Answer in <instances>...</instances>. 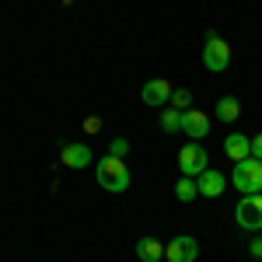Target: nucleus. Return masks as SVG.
<instances>
[{
  "label": "nucleus",
  "instance_id": "ddd939ff",
  "mask_svg": "<svg viewBox=\"0 0 262 262\" xmlns=\"http://www.w3.org/2000/svg\"><path fill=\"white\" fill-rule=\"evenodd\" d=\"M238 116H242V101L231 98V95H224V98L217 101V119L221 122H234Z\"/></svg>",
  "mask_w": 262,
  "mask_h": 262
},
{
  "label": "nucleus",
  "instance_id": "f3484780",
  "mask_svg": "<svg viewBox=\"0 0 262 262\" xmlns=\"http://www.w3.org/2000/svg\"><path fill=\"white\" fill-rule=\"evenodd\" d=\"M108 154H112V158H126V154H129V140L116 137V140L108 143Z\"/></svg>",
  "mask_w": 262,
  "mask_h": 262
},
{
  "label": "nucleus",
  "instance_id": "2eb2a0df",
  "mask_svg": "<svg viewBox=\"0 0 262 262\" xmlns=\"http://www.w3.org/2000/svg\"><path fill=\"white\" fill-rule=\"evenodd\" d=\"M175 196H179V203H192L196 196H200V185H196V179H185V175H182L179 185H175Z\"/></svg>",
  "mask_w": 262,
  "mask_h": 262
},
{
  "label": "nucleus",
  "instance_id": "dca6fc26",
  "mask_svg": "<svg viewBox=\"0 0 262 262\" xmlns=\"http://www.w3.org/2000/svg\"><path fill=\"white\" fill-rule=\"evenodd\" d=\"M171 108H179V112H185L189 105H192V91L189 88H179V91H171V101H168Z\"/></svg>",
  "mask_w": 262,
  "mask_h": 262
},
{
  "label": "nucleus",
  "instance_id": "9d476101",
  "mask_svg": "<svg viewBox=\"0 0 262 262\" xmlns=\"http://www.w3.org/2000/svg\"><path fill=\"white\" fill-rule=\"evenodd\" d=\"M196 185H200V196H206V200H217V196L224 192V185H227V179H224L221 171L206 168L200 179H196Z\"/></svg>",
  "mask_w": 262,
  "mask_h": 262
},
{
  "label": "nucleus",
  "instance_id": "423d86ee",
  "mask_svg": "<svg viewBox=\"0 0 262 262\" xmlns=\"http://www.w3.org/2000/svg\"><path fill=\"white\" fill-rule=\"evenodd\" d=\"M200 259V245L192 234H179L164 245V262H196Z\"/></svg>",
  "mask_w": 262,
  "mask_h": 262
},
{
  "label": "nucleus",
  "instance_id": "39448f33",
  "mask_svg": "<svg viewBox=\"0 0 262 262\" xmlns=\"http://www.w3.org/2000/svg\"><path fill=\"white\" fill-rule=\"evenodd\" d=\"M234 221L245 231H262V192H252V196H242L238 210H234Z\"/></svg>",
  "mask_w": 262,
  "mask_h": 262
},
{
  "label": "nucleus",
  "instance_id": "7ed1b4c3",
  "mask_svg": "<svg viewBox=\"0 0 262 262\" xmlns=\"http://www.w3.org/2000/svg\"><path fill=\"white\" fill-rule=\"evenodd\" d=\"M227 63H231V46H227L217 32H206V42H203V67L213 70V74H221V70H227Z\"/></svg>",
  "mask_w": 262,
  "mask_h": 262
},
{
  "label": "nucleus",
  "instance_id": "6ab92c4d",
  "mask_svg": "<svg viewBox=\"0 0 262 262\" xmlns=\"http://www.w3.org/2000/svg\"><path fill=\"white\" fill-rule=\"evenodd\" d=\"M252 158H255V161H262V133L252 140Z\"/></svg>",
  "mask_w": 262,
  "mask_h": 262
},
{
  "label": "nucleus",
  "instance_id": "f8f14e48",
  "mask_svg": "<svg viewBox=\"0 0 262 262\" xmlns=\"http://www.w3.org/2000/svg\"><path fill=\"white\" fill-rule=\"evenodd\" d=\"M137 259L140 262H161L164 245L158 242V238H140V242H137Z\"/></svg>",
  "mask_w": 262,
  "mask_h": 262
},
{
  "label": "nucleus",
  "instance_id": "f03ea898",
  "mask_svg": "<svg viewBox=\"0 0 262 262\" xmlns=\"http://www.w3.org/2000/svg\"><path fill=\"white\" fill-rule=\"evenodd\" d=\"M234 189H238L242 196L262 192V161H255V158H245V161L234 164Z\"/></svg>",
  "mask_w": 262,
  "mask_h": 262
},
{
  "label": "nucleus",
  "instance_id": "f257e3e1",
  "mask_svg": "<svg viewBox=\"0 0 262 262\" xmlns=\"http://www.w3.org/2000/svg\"><path fill=\"white\" fill-rule=\"evenodd\" d=\"M95 179L105 192H126L129 189V168L122 158H112V154H105L98 164H95Z\"/></svg>",
  "mask_w": 262,
  "mask_h": 262
},
{
  "label": "nucleus",
  "instance_id": "9b49d317",
  "mask_svg": "<svg viewBox=\"0 0 262 262\" xmlns=\"http://www.w3.org/2000/svg\"><path fill=\"white\" fill-rule=\"evenodd\" d=\"M224 154H227L231 161H245V158H252V140L242 137V133H227V140H224Z\"/></svg>",
  "mask_w": 262,
  "mask_h": 262
},
{
  "label": "nucleus",
  "instance_id": "4468645a",
  "mask_svg": "<svg viewBox=\"0 0 262 262\" xmlns=\"http://www.w3.org/2000/svg\"><path fill=\"white\" fill-rule=\"evenodd\" d=\"M161 129L164 133H182V112L179 108H171V105L161 108Z\"/></svg>",
  "mask_w": 262,
  "mask_h": 262
},
{
  "label": "nucleus",
  "instance_id": "20e7f679",
  "mask_svg": "<svg viewBox=\"0 0 262 262\" xmlns=\"http://www.w3.org/2000/svg\"><path fill=\"white\" fill-rule=\"evenodd\" d=\"M206 161H210V154H206V147H203L200 140L185 143L179 150V168L185 179H200L203 171H206Z\"/></svg>",
  "mask_w": 262,
  "mask_h": 262
},
{
  "label": "nucleus",
  "instance_id": "0eeeda50",
  "mask_svg": "<svg viewBox=\"0 0 262 262\" xmlns=\"http://www.w3.org/2000/svg\"><path fill=\"white\" fill-rule=\"evenodd\" d=\"M171 91H175V88L164 81V77H154V81L143 84L140 98H143V105H150V108H164V105L171 101Z\"/></svg>",
  "mask_w": 262,
  "mask_h": 262
},
{
  "label": "nucleus",
  "instance_id": "6e6552de",
  "mask_svg": "<svg viewBox=\"0 0 262 262\" xmlns=\"http://www.w3.org/2000/svg\"><path fill=\"white\" fill-rule=\"evenodd\" d=\"M182 133H185L189 140H203V137L210 133V119L203 116L200 108H185V112H182Z\"/></svg>",
  "mask_w": 262,
  "mask_h": 262
},
{
  "label": "nucleus",
  "instance_id": "aec40b11",
  "mask_svg": "<svg viewBox=\"0 0 262 262\" xmlns=\"http://www.w3.org/2000/svg\"><path fill=\"white\" fill-rule=\"evenodd\" d=\"M84 129H88V133H98V129H101V119H84Z\"/></svg>",
  "mask_w": 262,
  "mask_h": 262
},
{
  "label": "nucleus",
  "instance_id": "1a4fd4ad",
  "mask_svg": "<svg viewBox=\"0 0 262 262\" xmlns=\"http://www.w3.org/2000/svg\"><path fill=\"white\" fill-rule=\"evenodd\" d=\"M60 161L67 164V168H74V171H81V168H88V164L95 161V154H91L88 143H67L63 154H60Z\"/></svg>",
  "mask_w": 262,
  "mask_h": 262
},
{
  "label": "nucleus",
  "instance_id": "a211bd4d",
  "mask_svg": "<svg viewBox=\"0 0 262 262\" xmlns=\"http://www.w3.org/2000/svg\"><path fill=\"white\" fill-rule=\"evenodd\" d=\"M248 255H252V259H262V238H255V242L248 245Z\"/></svg>",
  "mask_w": 262,
  "mask_h": 262
}]
</instances>
